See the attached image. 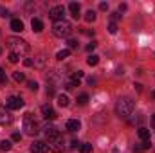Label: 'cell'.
Instances as JSON below:
<instances>
[{
    "label": "cell",
    "mask_w": 155,
    "mask_h": 153,
    "mask_svg": "<svg viewBox=\"0 0 155 153\" xmlns=\"http://www.w3.org/2000/svg\"><path fill=\"white\" fill-rule=\"evenodd\" d=\"M49 18H52L54 22L65 20V7H63V5H54V7L49 11Z\"/></svg>",
    "instance_id": "6"
},
{
    "label": "cell",
    "mask_w": 155,
    "mask_h": 153,
    "mask_svg": "<svg viewBox=\"0 0 155 153\" xmlns=\"http://www.w3.org/2000/svg\"><path fill=\"white\" fill-rule=\"evenodd\" d=\"M24 130H25L27 135H33V137L41 130L40 124H38V121L35 119V115L31 114V112H27V114L24 115Z\"/></svg>",
    "instance_id": "4"
},
{
    "label": "cell",
    "mask_w": 155,
    "mask_h": 153,
    "mask_svg": "<svg viewBox=\"0 0 155 153\" xmlns=\"http://www.w3.org/2000/svg\"><path fill=\"white\" fill-rule=\"evenodd\" d=\"M152 126H153V128H155V115H153V117H152Z\"/></svg>",
    "instance_id": "42"
},
{
    "label": "cell",
    "mask_w": 155,
    "mask_h": 153,
    "mask_svg": "<svg viewBox=\"0 0 155 153\" xmlns=\"http://www.w3.org/2000/svg\"><path fill=\"white\" fill-rule=\"evenodd\" d=\"M24 65H25V67H33V60L25 58V60H24Z\"/></svg>",
    "instance_id": "36"
},
{
    "label": "cell",
    "mask_w": 155,
    "mask_h": 153,
    "mask_svg": "<svg viewBox=\"0 0 155 153\" xmlns=\"http://www.w3.org/2000/svg\"><path fill=\"white\" fill-rule=\"evenodd\" d=\"M65 128H67L69 132H78V130L81 128V122H79L78 119H69L67 124H65Z\"/></svg>",
    "instance_id": "11"
},
{
    "label": "cell",
    "mask_w": 155,
    "mask_h": 153,
    "mask_svg": "<svg viewBox=\"0 0 155 153\" xmlns=\"http://www.w3.org/2000/svg\"><path fill=\"white\" fill-rule=\"evenodd\" d=\"M5 105H7V108H9V110H20L25 103H24V99H22V97H18V96H11V97L5 101Z\"/></svg>",
    "instance_id": "7"
},
{
    "label": "cell",
    "mask_w": 155,
    "mask_h": 153,
    "mask_svg": "<svg viewBox=\"0 0 155 153\" xmlns=\"http://www.w3.org/2000/svg\"><path fill=\"white\" fill-rule=\"evenodd\" d=\"M11 146H13V144H11V141H2V142H0V148H2L4 151H9V150H11Z\"/></svg>",
    "instance_id": "24"
},
{
    "label": "cell",
    "mask_w": 155,
    "mask_h": 153,
    "mask_svg": "<svg viewBox=\"0 0 155 153\" xmlns=\"http://www.w3.org/2000/svg\"><path fill=\"white\" fill-rule=\"evenodd\" d=\"M0 54H2V47H0Z\"/></svg>",
    "instance_id": "44"
},
{
    "label": "cell",
    "mask_w": 155,
    "mask_h": 153,
    "mask_svg": "<svg viewBox=\"0 0 155 153\" xmlns=\"http://www.w3.org/2000/svg\"><path fill=\"white\" fill-rule=\"evenodd\" d=\"M87 63H88L90 67H96V65L99 63V56H96V54H92V56H88V60H87Z\"/></svg>",
    "instance_id": "19"
},
{
    "label": "cell",
    "mask_w": 155,
    "mask_h": 153,
    "mask_svg": "<svg viewBox=\"0 0 155 153\" xmlns=\"http://www.w3.org/2000/svg\"><path fill=\"white\" fill-rule=\"evenodd\" d=\"M69 56H71V50H69V49H63V50H60V52L56 54V60L63 61V60H67Z\"/></svg>",
    "instance_id": "17"
},
{
    "label": "cell",
    "mask_w": 155,
    "mask_h": 153,
    "mask_svg": "<svg viewBox=\"0 0 155 153\" xmlns=\"http://www.w3.org/2000/svg\"><path fill=\"white\" fill-rule=\"evenodd\" d=\"M7 47H9V50H11L13 54H16V56H24V54L29 52L27 41L22 40V38H15V36L7 38Z\"/></svg>",
    "instance_id": "1"
},
{
    "label": "cell",
    "mask_w": 155,
    "mask_h": 153,
    "mask_svg": "<svg viewBox=\"0 0 155 153\" xmlns=\"http://www.w3.org/2000/svg\"><path fill=\"white\" fill-rule=\"evenodd\" d=\"M134 101L130 99V97H123V99H119L116 105V114L119 115V117H123V119H126L128 115H132V112H134Z\"/></svg>",
    "instance_id": "3"
},
{
    "label": "cell",
    "mask_w": 155,
    "mask_h": 153,
    "mask_svg": "<svg viewBox=\"0 0 155 153\" xmlns=\"http://www.w3.org/2000/svg\"><path fill=\"white\" fill-rule=\"evenodd\" d=\"M41 130H43V133H45V137H47V139H51V137L58 135V130H56V128H54L52 124H45V126H43Z\"/></svg>",
    "instance_id": "12"
},
{
    "label": "cell",
    "mask_w": 155,
    "mask_h": 153,
    "mask_svg": "<svg viewBox=\"0 0 155 153\" xmlns=\"http://www.w3.org/2000/svg\"><path fill=\"white\" fill-rule=\"evenodd\" d=\"M79 151L81 153H92V144H81L79 146Z\"/></svg>",
    "instance_id": "25"
},
{
    "label": "cell",
    "mask_w": 155,
    "mask_h": 153,
    "mask_svg": "<svg viewBox=\"0 0 155 153\" xmlns=\"http://www.w3.org/2000/svg\"><path fill=\"white\" fill-rule=\"evenodd\" d=\"M99 9H101V11H107V9H108V4H107V2H101V4H99Z\"/></svg>",
    "instance_id": "35"
},
{
    "label": "cell",
    "mask_w": 155,
    "mask_h": 153,
    "mask_svg": "<svg viewBox=\"0 0 155 153\" xmlns=\"http://www.w3.org/2000/svg\"><path fill=\"white\" fill-rule=\"evenodd\" d=\"M119 11H126V4H121L119 5Z\"/></svg>",
    "instance_id": "40"
},
{
    "label": "cell",
    "mask_w": 155,
    "mask_h": 153,
    "mask_svg": "<svg viewBox=\"0 0 155 153\" xmlns=\"http://www.w3.org/2000/svg\"><path fill=\"white\" fill-rule=\"evenodd\" d=\"M27 86H29V90H33V92L38 90V83H36V81H27Z\"/></svg>",
    "instance_id": "27"
},
{
    "label": "cell",
    "mask_w": 155,
    "mask_h": 153,
    "mask_svg": "<svg viewBox=\"0 0 155 153\" xmlns=\"http://www.w3.org/2000/svg\"><path fill=\"white\" fill-rule=\"evenodd\" d=\"M0 16H2V18H5V16H9V13H7V9H5V7H2V5H0Z\"/></svg>",
    "instance_id": "32"
},
{
    "label": "cell",
    "mask_w": 155,
    "mask_h": 153,
    "mask_svg": "<svg viewBox=\"0 0 155 153\" xmlns=\"http://www.w3.org/2000/svg\"><path fill=\"white\" fill-rule=\"evenodd\" d=\"M69 11H71V15H72V18H79V11H81V7H79V4L78 2H71V5H69Z\"/></svg>",
    "instance_id": "14"
},
{
    "label": "cell",
    "mask_w": 155,
    "mask_h": 153,
    "mask_svg": "<svg viewBox=\"0 0 155 153\" xmlns=\"http://www.w3.org/2000/svg\"><path fill=\"white\" fill-rule=\"evenodd\" d=\"M43 63H45V58H43V54H40L38 60H36L33 65H35V67H38V69H41V67H43Z\"/></svg>",
    "instance_id": "26"
},
{
    "label": "cell",
    "mask_w": 155,
    "mask_h": 153,
    "mask_svg": "<svg viewBox=\"0 0 155 153\" xmlns=\"http://www.w3.org/2000/svg\"><path fill=\"white\" fill-rule=\"evenodd\" d=\"M83 77V70H76L74 74H72V79H76V81H79Z\"/></svg>",
    "instance_id": "30"
},
{
    "label": "cell",
    "mask_w": 155,
    "mask_h": 153,
    "mask_svg": "<svg viewBox=\"0 0 155 153\" xmlns=\"http://www.w3.org/2000/svg\"><path fill=\"white\" fill-rule=\"evenodd\" d=\"M13 79H15L16 83H22V81H25V76H24V72H15V74H13Z\"/></svg>",
    "instance_id": "22"
},
{
    "label": "cell",
    "mask_w": 155,
    "mask_h": 153,
    "mask_svg": "<svg viewBox=\"0 0 155 153\" xmlns=\"http://www.w3.org/2000/svg\"><path fill=\"white\" fill-rule=\"evenodd\" d=\"M20 139H22V135H20L18 132H15V133H13V141H15V142H18Z\"/></svg>",
    "instance_id": "34"
},
{
    "label": "cell",
    "mask_w": 155,
    "mask_h": 153,
    "mask_svg": "<svg viewBox=\"0 0 155 153\" xmlns=\"http://www.w3.org/2000/svg\"><path fill=\"white\" fill-rule=\"evenodd\" d=\"M67 45H69L71 49H76V47H78V41H76V40H69V41H67Z\"/></svg>",
    "instance_id": "33"
},
{
    "label": "cell",
    "mask_w": 155,
    "mask_h": 153,
    "mask_svg": "<svg viewBox=\"0 0 155 153\" xmlns=\"http://www.w3.org/2000/svg\"><path fill=\"white\" fill-rule=\"evenodd\" d=\"M153 97H155V92H153Z\"/></svg>",
    "instance_id": "45"
},
{
    "label": "cell",
    "mask_w": 155,
    "mask_h": 153,
    "mask_svg": "<svg viewBox=\"0 0 155 153\" xmlns=\"http://www.w3.org/2000/svg\"><path fill=\"white\" fill-rule=\"evenodd\" d=\"M2 76H5V74H4V69H0V77Z\"/></svg>",
    "instance_id": "43"
},
{
    "label": "cell",
    "mask_w": 155,
    "mask_h": 153,
    "mask_svg": "<svg viewBox=\"0 0 155 153\" xmlns=\"http://www.w3.org/2000/svg\"><path fill=\"white\" fill-rule=\"evenodd\" d=\"M31 27H33L35 33H41V31H43V22H41L40 18H33V20H31Z\"/></svg>",
    "instance_id": "15"
},
{
    "label": "cell",
    "mask_w": 155,
    "mask_h": 153,
    "mask_svg": "<svg viewBox=\"0 0 155 153\" xmlns=\"http://www.w3.org/2000/svg\"><path fill=\"white\" fill-rule=\"evenodd\" d=\"M41 114H43V117H45L47 121H52V119L56 117V112H54L49 105H43V106H41Z\"/></svg>",
    "instance_id": "10"
},
{
    "label": "cell",
    "mask_w": 155,
    "mask_h": 153,
    "mask_svg": "<svg viewBox=\"0 0 155 153\" xmlns=\"http://www.w3.org/2000/svg\"><path fill=\"white\" fill-rule=\"evenodd\" d=\"M47 148H49V151H54V153H60L63 151V148H65V142H63V137L58 133V135H54V137H51V139H47Z\"/></svg>",
    "instance_id": "5"
},
{
    "label": "cell",
    "mask_w": 155,
    "mask_h": 153,
    "mask_svg": "<svg viewBox=\"0 0 155 153\" xmlns=\"http://www.w3.org/2000/svg\"><path fill=\"white\" fill-rule=\"evenodd\" d=\"M137 135H139L141 141H152V139H150V130H148V128H139V130H137Z\"/></svg>",
    "instance_id": "16"
},
{
    "label": "cell",
    "mask_w": 155,
    "mask_h": 153,
    "mask_svg": "<svg viewBox=\"0 0 155 153\" xmlns=\"http://www.w3.org/2000/svg\"><path fill=\"white\" fill-rule=\"evenodd\" d=\"M85 20H87V22H94V20H96V13H94L92 9L87 11V13H85Z\"/></svg>",
    "instance_id": "21"
},
{
    "label": "cell",
    "mask_w": 155,
    "mask_h": 153,
    "mask_svg": "<svg viewBox=\"0 0 155 153\" xmlns=\"http://www.w3.org/2000/svg\"><path fill=\"white\" fill-rule=\"evenodd\" d=\"M78 103H79V105H87V103H88V94H85V92L79 94V96H78Z\"/></svg>",
    "instance_id": "20"
},
{
    "label": "cell",
    "mask_w": 155,
    "mask_h": 153,
    "mask_svg": "<svg viewBox=\"0 0 155 153\" xmlns=\"http://www.w3.org/2000/svg\"><path fill=\"white\" fill-rule=\"evenodd\" d=\"M87 81H88V85H94V83H96V79H94V77H88Z\"/></svg>",
    "instance_id": "41"
},
{
    "label": "cell",
    "mask_w": 155,
    "mask_h": 153,
    "mask_svg": "<svg viewBox=\"0 0 155 153\" xmlns=\"http://www.w3.org/2000/svg\"><path fill=\"white\" fill-rule=\"evenodd\" d=\"M9 61H11V63H18V61H20V56H16V54L9 52Z\"/></svg>",
    "instance_id": "29"
},
{
    "label": "cell",
    "mask_w": 155,
    "mask_h": 153,
    "mask_svg": "<svg viewBox=\"0 0 155 153\" xmlns=\"http://www.w3.org/2000/svg\"><path fill=\"white\" fill-rule=\"evenodd\" d=\"M108 33H110V34H116L117 33V24L116 22H112V24L108 25Z\"/></svg>",
    "instance_id": "28"
},
{
    "label": "cell",
    "mask_w": 155,
    "mask_h": 153,
    "mask_svg": "<svg viewBox=\"0 0 155 153\" xmlns=\"http://www.w3.org/2000/svg\"><path fill=\"white\" fill-rule=\"evenodd\" d=\"M72 33V24L67 22V20H60V22H54L52 24V34L58 36V38H67L71 36Z\"/></svg>",
    "instance_id": "2"
},
{
    "label": "cell",
    "mask_w": 155,
    "mask_h": 153,
    "mask_svg": "<svg viewBox=\"0 0 155 153\" xmlns=\"http://www.w3.org/2000/svg\"><path fill=\"white\" fill-rule=\"evenodd\" d=\"M31 151L33 153H47L49 148H47V144H45L43 141H35V142L31 144Z\"/></svg>",
    "instance_id": "9"
},
{
    "label": "cell",
    "mask_w": 155,
    "mask_h": 153,
    "mask_svg": "<svg viewBox=\"0 0 155 153\" xmlns=\"http://www.w3.org/2000/svg\"><path fill=\"white\" fill-rule=\"evenodd\" d=\"M79 146H81V144H79L78 141H72V142H71V148H72V150H76V148H79Z\"/></svg>",
    "instance_id": "37"
},
{
    "label": "cell",
    "mask_w": 155,
    "mask_h": 153,
    "mask_svg": "<svg viewBox=\"0 0 155 153\" xmlns=\"http://www.w3.org/2000/svg\"><path fill=\"white\" fill-rule=\"evenodd\" d=\"M119 16H121V15H119V13H112V20H117V18H119Z\"/></svg>",
    "instance_id": "39"
},
{
    "label": "cell",
    "mask_w": 155,
    "mask_h": 153,
    "mask_svg": "<svg viewBox=\"0 0 155 153\" xmlns=\"http://www.w3.org/2000/svg\"><path fill=\"white\" fill-rule=\"evenodd\" d=\"M11 29H13L15 33H22V31H24V22L18 20V18H13V20H11Z\"/></svg>",
    "instance_id": "13"
},
{
    "label": "cell",
    "mask_w": 155,
    "mask_h": 153,
    "mask_svg": "<svg viewBox=\"0 0 155 153\" xmlns=\"http://www.w3.org/2000/svg\"><path fill=\"white\" fill-rule=\"evenodd\" d=\"M137 148L139 150H148V148H152V141H141V144Z\"/></svg>",
    "instance_id": "23"
},
{
    "label": "cell",
    "mask_w": 155,
    "mask_h": 153,
    "mask_svg": "<svg viewBox=\"0 0 155 153\" xmlns=\"http://www.w3.org/2000/svg\"><path fill=\"white\" fill-rule=\"evenodd\" d=\"M96 47H97V43H96V41H92V43H88V45H87V50H88V52H92Z\"/></svg>",
    "instance_id": "31"
},
{
    "label": "cell",
    "mask_w": 155,
    "mask_h": 153,
    "mask_svg": "<svg viewBox=\"0 0 155 153\" xmlns=\"http://www.w3.org/2000/svg\"><path fill=\"white\" fill-rule=\"evenodd\" d=\"M13 122V115L9 110H5V106L0 105V126H7Z\"/></svg>",
    "instance_id": "8"
},
{
    "label": "cell",
    "mask_w": 155,
    "mask_h": 153,
    "mask_svg": "<svg viewBox=\"0 0 155 153\" xmlns=\"http://www.w3.org/2000/svg\"><path fill=\"white\" fill-rule=\"evenodd\" d=\"M0 85H7V77H5V76L0 77Z\"/></svg>",
    "instance_id": "38"
},
{
    "label": "cell",
    "mask_w": 155,
    "mask_h": 153,
    "mask_svg": "<svg viewBox=\"0 0 155 153\" xmlns=\"http://www.w3.org/2000/svg\"><path fill=\"white\" fill-rule=\"evenodd\" d=\"M58 105H60V106H63V108H65V106H69V97H67L65 94H60V96H58Z\"/></svg>",
    "instance_id": "18"
}]
</instances>
